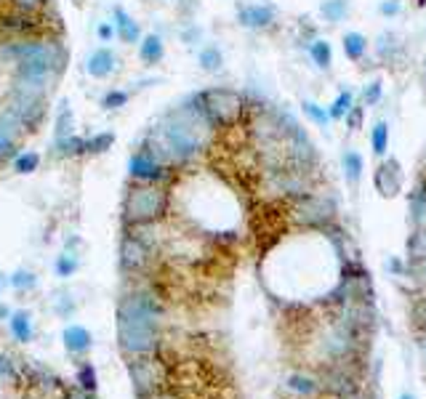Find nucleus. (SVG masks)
Returning <instances> with one entry per match:
<instances>
[{
    "label": "nucleus",
    "mask_w": 426,
    "mask_h": 399,
    "mask_svg": "<svg viewBox=\"0 0 426 399\" xmlns=\"http://www.w3.org/2000/svg\"><path fill=\"white\" fill-rule=\"evenodd\" d=\"M128 375H131V384H134L139 397L152 394V391H160V388L165 386V381H168L165 365L160 362L158 357H152V354L131 357V362H128Z\"/></svg>",
    "instance_id": "0eeeda50"
},
{
    "label": "nucleus",
    "mask_w": 426,
    "mask_h": 399,
    "mask_svg": "<svg viewBox=\"0 0 426 399\" xmlns=\"http://www.w3.org/2000/svg\"><path fill=\"white\" fill-rule=\"evenodd\" d=\"M54 309H56V315L61 317H70L75 309V301L67 296V293H59V296H54Z\"/></svg>",
    "instance_id": "37998d69"
},
{
    "label": "nucleus",
    "mask_w": 426,
    "mask_h": 399,
    "mask_svg": "<svg viewBox=\"0 0 426 399\" xmlns=\"http://www.w3.org/2000/svg\"><path fill=\"white\" fill-rule=\"evenodd\" d=\"M13 6L22 8V11H35V8L43 6V0H13Z\"/></svg>",
    "instance_id": "49530a36"
},
{
    "label": "nucleus",
    "mask_w": 426,
    "mask_h": 399,
    "mask_svg": "<svg viewBox=\"0 0 426 399\" xmlns=\"http://www.w3.org/2000/svg\"><path fill=\"white\" fill-rule=\"evenodd\" d=\"M411 218H413L415 229L426 227V200L418 194H411Z\"/></svg>",
    "instance_id": "c9c22d12"
},
{
    "label": "nucleus",
    "mask_w": 426,
    "mask_h": 399,
    "mask_svg": "<svg viewBox=\"0 0 426 399\" xmlns=\"http://www.w3.org/2000/svg\"><path fill=\"white\" fill-rule=\"evenodd\" d=\"M73 399H85V397H80V394H75V397Z\"/></svg>",
    "instance_id": "4d7b16f0"
},
{
    "label": "nucleus",
    "mask_w": 426,
    "mask_h": 399,
    "mask_svg": "<svg viewBox=\"0 0 426 399\" xmlns=\"http://www.w3.org/2000/svg\"><path fill=\"white\" fill-rule=\"evenodd\" d=\"M211 131H213V122L206 118L197 99H192L189 104L173 109L155 133L170 149L176 163H187L206 149L211 141Z\"/></svg>",
    "instance_id": "f257e3e1"
},
{
    "label": "nucleus",
    "mask_w": 426,
    "mask_h": 399,
    "mask_svg": "<svg viewBox=\"0 0 426 399\" xmlns=\"http://www.w3.org/2000/svg\"><path fill=\"white\" fill-rule=\"evenodd\" d=\"M77 384H80V388L88 391V394H94V391L99 388L96 367H94L91 362H83L80 367H77Z\"/></svg>",
    "instance_id": "393cba45"
},
{
    "label": "nucleus",
    "mask_w": 426,
    "mask_h": 399,
    "mask_svg": "<svg viewBox=\"0 0 426 399\" xmlns=\"http://www.w3.org/2000/svg\"><path fill=\"white\" fill-rule=\"evenodd\" d=\"M125 101H128V94H125V91H110V94H104V99H101V107L120 109Z\"/></svg>",
    "instance_id": "79ce46f5"
},
{
    "label": "nucleus",
    "mask_w": 426,
    "mask_h": 399,
    "mask_svg": "<svg viewBox=\"0 0 426 399\" xmlns=\"http://www.w3.org/2000/svg\"><path fill=\"white\" fill-rule=\"evenodd\" d=\"M168 208V192L160 189L155 184L136 182L128 186L125 200H123V221L128 227H139V224H155L163 218Z\"/></svg>",
    "instance_id": "f03ea898"
},
{
    "label": "nucleus",
    "mask_w": 426,
    "mask_h": 399,
    "mask_svg": "<svg viewBox=\"0 0 426 399\" xmlns=\"http://www.w3.org/2000/svg\"><path fill=\"white\" fill-rule=\"evenodd\" d=\"M163 53H165L163 37L155 35V32H149V35L142 37V43H139V56H142V61H146V64H158V61L163 59Z\"/></svg>",
    "instance_id": "aec40b11"
},
{
    "label": "nucleus",
    "mask_w": 426,
    "mask_h": 399,
    "mask_svg": "<svg viewBox=\"0 0 426 399\" xmlns=\"http://www.w3.org/2000/svg\"><path fill=\"white\" fill-rule=\"evenodd\" d=\"M0 291H3V274H0Z\"/></svg>",
    "instance_id": "6e6d98bb"
},
{
    "label": "nucleus",
    "mask_w": 426,
    "mask_h": 399,
    "mask_svg": "<svg viewBox=\"0 0 426 399\" xmlns=\"http://www.w3.org/2000/svg\"><path fill=\"white\" fill-rule=\"evenodd\" d=\"M365 49H368V40L360 32H346L344 35V51H346V56L352 61H360L365 56Z\"/></svg>",
    "instance_id": "5701e85b"
},
{
    "label": "nucleus",
    "mask_w": 426,
    "mask_h": 399,
    "mask_svg": "<svg viewBox=\"0 0 426 399\" xmlns=\"http://www.w3.org/2000/svg\"><path fill=\"white\" fill-rule=\"evenodd\" d=\"M115 32H118V37H120L123 43H139L142 40L139 25L123 8H115Z\"/></svg>",
    "instance_id": "6ab92c4d"
},
{
    "label": "nucleus",
    "mask_w": 426,
    "mask_h": 399,
    "mask_svg": "<svg viewBox=\"0 0 426 399\" xmlns=\"http://www.w3.org/2000/svg\"><path fill=\"white\" fill-rule=\"evenodd\" d=\"M115 141V136L112 133H99L94 139H85V152H107Z\"/></svg>",
    "instance_id": "58836bf2"
},
{
    "label": "nucleus",
    "mask_w": 426,
    "mask_h": 399,
    "mask_svg": "<svg viewBox=\"0 0 426 399\" xmlns=\"http://www.w3.org/2000/svg\"><path fill=\"white\" fill-rule=\"evenodd\" d=\"M85 399H96V397H85Z\"/></svg>",
    "instance_id": "052dcab7"
},
{
    "label": "nucleus",
    "mask_w": 426,
    "mask_h": 399,
    "mask_svg": "<svg viewBox=\"0 0 426 399\" xmlns=\"http://www.w3.org/2000/svg\"><path fill=\"white\" fill-rule=\"evenodd\" d=\"M344 170H346V182L357 184L363 176V158L357 152H346L344 155Z\"/></svg>",
    "instance_id": "c756f323"
},
{
    "label": "nucleus",
    "mask_w": 426,
    "mask_h": 399,
    "mask_svg": "<svg viewBox=\"0 0 426 399\" xmlns=\"http://www.w3.org/2000/svg\"><path fill=\"white\" fill-rule=\"evenodd\" d=\"M16 136H13L3 122H0V160H6V158H11L13 155V149H16Z\"/></svg>",
    "instance_id": "e433bc0d"
},
{
    "label": "nucleus",
    "mask_w": 426,
    "mask_h": 399,
    "mask_svg": "<svg viewBox=\"0 0 426 399\" xmlns=\"http://www.w3.org/2000/svg\"><path fill=\"white\" fill-rule=\"evenodd\" d=\"M304 112H306V118L315 122V125H320V128H325L330 122V115L322 107H317L315 101H304Z\"/></svg>",
    "instance_id": "4c0bfd02"
},
{
    "label": "nucleus",
    "mask_w": 426,
    "mask_h": 399,
    "mask_svg": "<svg viewBox=\"0 0 426 399\" xmlns=\"http://www.w3.org/2000/svg\"><path fill=\"white\" fill-rule=\"evenodd\" d=\"M197 104L206 112V118L213 125L219 128H227V125H234V122L243 118L245 112V101L237 91L232 88H206L197 94Z\"/></svg>",
    "instance_id": "20e7f679"
},
{
    "label": "nucleus",
    "mask_w": 426,
    "mask_h": 399,
    "mask_svg": "<svg viewBox=\"0 0 426 399\" xmlns=\"http://www.w3.org/2000/svg\"><path fill=\"white\" fill-rule=\"evenodd\" d=\"M336 218V203L328 194H306L293 203V221L306 229H325Z\"/></svg>",
    "instance_id": "423d86ee"
},
{
    "label": "nucleus",
    "mask_w": 426,
    "mask_h": 399,
    "mask_svg": "<svg viewBox=\"0 0 426 399\" xmlns=\"http://www.w3.org/2000/svg\"><path fill=\"white\" fill-rule=\"evenodd\" d=\"M8 315H11V312H8V306H3V303H0V319H8Z\"/></svg>",
    "instance_id": "864d4df0"
},
{
    "label": "nucleus",
    "mask_w": 426,
    "mask_h": 399,
    "mask_svg": "<svg viewBox=\"0 0 426 399\" xmlns=\"http://www.w3.org/2000/svg\"><path fill=\"white\" fill-rule=\"evenodd\" d=\"M99 37H101V40H104V43H107V40H112V37H115V30H112V25H99Z\"/></svg>",
    "instance_id": "3c124183"
},
{
    "label": "nucleus",
    "mask_w": 426,
    "mask_h": 399,
    "mask_svg": "<svg viewBox=\"0 0 426 399\" xmlns=\"http://www.w3.org/2000/svg\"><path fill=\"white\" fill-rule=\"evenodd\" d=\"M221 64H224V56H221V51L216 46H206V49L200 51V67L206 72H219Z\"/></svg>",
    "instance_id": "bb28decb"
},
{
    "label": "nucleus",
    "mask_w": 426,
    "mask_h": 399,
    "mask_svg": "<svg viewBox=\"0 0 426 399\" xmlns=\"http://www.w3.org/2000/svg\"><path fill=\"white\" fill-rule=\"evenodd\" d=\"M8 109H11L19 120L25 122L30 131H32L37 122L43 120V115H46V99L32 96V94H16V91H13Z\"/></svg>",
    "instance_id": "9d476101"
},
{
    "label": "nucleus",
    "mask_w": 426,
    "mask_h": 399,
    "mask_svg": "<svg viewBox=\"0 0 426 399\" xmlns=\"http://www.w3.org/2000/svg\"><path fill=\"white\" fill-rule=\"evenodd\" d=\"M8 285H11L13 291H32L37 285V274L30 272V269H16L8 277Z\"/></svg>",
    "instance_id": "a878e982"
},
{
    "label": "nucleus",
    "mask_w": 426,
    "mask_h": 399,
    "mask_svg": "<svg viewBox=\"0 0 426 399\" xmlns=\"http://www.w3.org/2000/svg\"><path fill=\"white\" fill-rule=\"evenodd\" d=\"M413 317L421 322V325H426V296L424 298H418V303H415V309H413Z\"/></svg>",
    "instance_id": "de8ad7c7"
},
{
    "label": "nucleus",
    "mask_w": 426,
    "mask_h": 399,
    "mask_svg": "<svg viewBox=\"0 0 426 399\" xmlns=\"http://www.w3.org/2000/svg\"><path fill=\"white\" fill-rule=\"evenodd\" d=\"M370 141H373V152H376L378 158L387 152V146H389V128H387V122L378 120L373 125V136H370Z\"/></svg>",
    "instance_id": "7c9ffc66"
},
{
    "label": "nucleus",
    "mask_w": 426,
    "mask_h": 399,
    "mask_svg": "<svg viewBox=\"0 0 426 399\" xmlns=\"http://www.w3.org/2000/svg\"><path fill=\"white\" fill-rule=\"evenodd\" d=\"M115 67H118V59H115V53L110 49H96L88 61H85V70L91 77H96V80H104V77H110L115 72Z\"/></svg>",
    "instance_id": "4468645a"
},
{
    "label": "nucleus",
    "mask_w": 426,
    "mask_h": 399,
    "mask_svg": "<svg viewBox=\"0 0 426 399\" xmlns=\"http://www.w3.org/2000/svg\"><path fill=\"white\" fill-rule=\"evenodd\" d=\"M376 186L381 194H391L400 189V165H397V160H387L381 168L376 170Z\"/></svg>",
    "instance_id": "dca6fc26"
},
{
    "label": "nucleus",
    "mask_w": 426,
    "mask_h": 399,
    "mask_svg": "<svg viewBox=\"0 0 426 399\" xmlns=\"http://www.w3.org/2000/svg\"><path fill=\"white\" fill-rule=\"evenodd\" d=\"M146 264H149V245H144L136 234H125L120 242V266L125 272H142Z\"/></svg>",
    "instance_id": "f8f14e48"
},
{
    "label": "nucleus",
    "mask_w": 426,
    "mask_h": 399,
    "mask_svg": "<svg viewBox=\"0 0 426 399\" xmlns=\"http://www.w3.org/2000/svg\"><path fill=\"white\" fill-rule=\"evenodd\" d=\"M54 70L46 67H16V77H13V91L16 94H32V96H43L51 91V85L56 80Z\"/></svg>",
    "instance_id": "1a4fd4ad"
},
{
    "label": "nucleus",
    "mask_w": 426,
    "mask_h": 399,
    "mask_svg": "<svg viewBox=\"0 0 426 399\" xmlns=\"http://www.w3.org/2000/svg\"><path fill=\"white\" fill-rule=\"evenodd\" d=\"M118 343L128 357H142L152 354L160 343V327H149L142 322H128L118 319Z\"/></svg>",
    "instance_id": "6e6552de"
},
{
    "label": "nucleus",
    "mask_w": 426,
    "mask_h": 399,
    "mask_svg": "<svg viewBox=\"0 0 426 399\" xmlns=\"http://www.w3.org/2000/svg\"><path fill=\"white\" fill-rule=\"evenodd\" d=\"M376 51H378V56H384V59L389 61V59H394V53L400 51V46L394 43V37L391 35H381L376 40Z\"/></svg>",
    "instance_id": "ea45409f"
},
{
    "label": "nucleus",
    "mask_w": 426,
    "mask_h": 399,
    "mask_svg": "<svg viewBox=\"0 0 426 399\" xmlns=\"http://www.w3.org/2000/svg\"><path fill=\"white\" fill-rule=\"evenodd\" d=\"M11 381H16V365L8 354L0 351V384H11Z\"/></svg>",
    "instance_id": "a19ab883"
},
{
    "label": "nucleus",
    "mask_w": 426,
    "mask_h": 399,
    "mask_svg": "<svg viewBox=\"0 0 426 399\" xmlns=\"http://www.w3.org/2000/svg\"><path fill=\"white\" fill-rule=\"evenodd\" d=\"M408 253L411 261H426V227L413 232V237L408 240Z\"/></svg>",
    "instance_id": "cd10ccee"
},
{
    "label": "nucleus",
    "mask_w": 426,
    "mask_h": 399,
    "mask_svg": "<svg viewBox=\"0 0 426 399\" xmlns=\"http://www.w3.org/2000/svg\"><path fill=\"white\" fill-rule=\"evenodd\" d=\"M346 122H349V128H357L360 122H363V107H352L346 112Z\"/></svg>",
    "instance_id": "a18cd8bd"
},
{
    "label": "nucleus",
    "mask_w": 426,
    "mask_h": 399,
    "mask_svg": "<svg viewBox=\"0 0 426 399\" xmlns=\"http://www.w3.org/2000/svg\"><path fill=\"white\" fill-rule=\"evenodd\" d=\"M322 388L330 391V394H336V397H349V394L357 391V384H354L352 375L341 373V367H333V370L325 373V384H322Z\"/></svg>",
    "instance_id": "f3484780"
},
{
    "label": "nucleus",
    "mask_w": 426,
    "mask_h": 399,
    "mask_svg": "<svg viewBox=\"0 0 426 399\" xmlns=\"http://www.w3.org/2000/svg\"><path fill=\"white\" fill-rule=\"evenodd\" d=\"M8 327H11L13 341H19V343H30L32 336H35L32 317H30V312H25V309H19V312H11V315H8Z\"/></svg>",
    "instance_id": "a211bd4d"
},
{
    "label": "nucleus",
    "mask_w": 426,
    "mask_h": 399,
    "mask_svg": "<svg viewBox=\"0 0 426 399\" xmlns=\"http://www.w3.org/2000/svg\"><path fill=\"white\" fill-rule=\"evenodd\" d=\"M365 104H376L378 99H381V83H370L365 88Z\"/></svg>",
    "instance_id": "c03bdc74"
},
{
    "label": "nucleus",
    "mask_w": 426,
    "mask_h": 399,
    "mask_svg": "<svg viewBox=\"0 0 426 399\" xmlns=\"http://www.w3.org/2000/svg\"><path fill=\"white\" fill-rule=\"evenodd\" d=\"M37 165H40V155H37V152H22V155L13 158V170L22 173V176L32 173Z\"/></svg>",
    "instance_id": "2f4dec72"
},
{
    "label": "nucleus",
    "mask_w": 426,
    "mask_h": 399,
    "mask_svg": "<svg viewBox=\"0 0 426 399\" xmlns=\"http://www.w3.org/2000/svg\"><path fill=\"white\" fill-rule=\"evenodd\" d=\"M128 173L134 182H144V184H158L168 179V168L158 163L149 152H136L131 163H128Z\"/></svg>",
    "instance_id": "9b49d317"
},
{
    "label": "nucleus",
    "mask_w": 426,
    "mask_h": 399,
    "mask_svg": "<svg viewBox=\"0 0 426 399\" xmlns=\"http://www.w3.org/2000/svg\"><path fill=\"white\" fill-rule=\"evenodd\" d=\"M165 315V306L155 293L139 291L123 296V301L118 303V319H128V322H142L149 327H160Z\"/></svg>",
    "instance_id": "39448f33"
},
{
    "label": "nucleus",
    "mask_w": 426,
    "mask_h": 399,
    "mask_svg": "<svg viewBox=\"0 0 426 399\" xmlns=\"http://www.w3.org/2000/svg\"><path fill=\"white\" fill-rule=\"evenodd\" d=\"M288 386H291L293 391H299V394H315L317 388H320V384H317L315 378H309V375H291V378H288Z\"/></svg>",
    "instance_id": "f704fd0d"
},
{
    "label": "nucleus",
    "mask_w": 426,
    "mask_h": 399,
    "mask_svg": "<svg viewBox=\"0 0 426 399\" xmlns=\"http://www.w3.org/2000/svg\"><path fill=\"white\" fill-rule=\"evenodd\" d=\"M237 19L243 27H251V30H264L275 22V8L272 6H264V3H251V6H243L237 11Z\"/></svg>",
    "instance_id": "ddd939ff"
},
{
    "label": "nucleus",
    "mask_w": 426,
    "mask_h": 399,
    "mask_svg": "<svg viewBox=\"0 0 426 399\" xmlns=\"http://www.w3.org/2000/svg\"><path fill=\"white\" fill-rule=\"evenodd\" d=\"M54 155L56 158H77V155H85V139L80 136H67V139H59L54 141Z\"/></svg>",
    "instance_id": "412c9836"
},
{
    "label": "nucleus",
    "mask_w": 426,
    "mask_h": 399,
    "mask_svg": "<svg viewBox=\"0 0 426 399\" xmlns=\"http://www.w3.org/2000/svg\"><path fill=\"white\" fill-rule=\"evenodd\" d=\"M67 136H73V109H70L67 101H61L59 118H56V128H54V141L67 139Z\"/></svg>",
    "instance_id": "4be33fe9"
},
{
    "label": "nucleus",
    "mask_w": 426,
    "mask_h": 399,
    "mask_svg": "<svg viewBox=\"0 0 426 399\" xmlns=\"http://www.w3.org/2000/svg\"><path fill=\"white\" fill-rule=\"evenodd\" d=\"M413 194H418V197H424L426 200V173L418 176V182H415V186H413Z\"/></svg>",
    "instance_id": "8fccbe9b"
},
{
    "label": "nucleus",
    "mask_w": 426,
    "mask_h": 399,
    "mask_svg": "<svg viewBox=\"0 0 426 399\" xmlns=\"http://www.w3.org/2000/svg\"><path fill=\"white\" fill-rule=\"evenodd\" d=\"M3 59L13 61L16 67H46L59 72L67 64V51L59 43L51 40H25V43H6L3 46Z\"/></svg>",
    "instance_id": "7ed1b4c3"
},
{
    "label": "nucleus",
    "mask_w": 426,
    "mask_h": 399,
    "mask_svg": "<svg viewBox=\"0 0 426 399\" xmlns=\"http://www.w3.org/2000/svg\"><path fill=\"white\" fill-rule=\"evenodd\" d=\"M139 399H179L173 391H165V388H160V391H152V394H144V397Z\"/></svg>",
    "instance_id": "09e8293b"
},
{
    "label": "nucleus",
    "mask_w": 426,
    "mask_h": 399,
    "mask_svg": "<svg viewBox=\"0 0 426 399\" xmlns=\"http://www.w3.org/2000/svg\"><path fill=\"white\" fill-rule=\"evenodd\" d=\"M77 266H80V258L73 253V251H64L61 255H56V264H54V269H56V274L59 277H73L75 272H77Z\"/></svg>",
    "instance_id": "b1692460"
},
{
    "label": "nucleus",
    "mask_w": 426,
    "mask_h": 399,
    "mask_svg": "<svg viewBox=\"0 0 426 399\" xmlns=\"http://www.w3.org/2000/svg\"><path fill=\"white\" fill-rule=\"evenodd\" d=\"M421 173H426V163H424V168H421Z\"/></svg>",
    "instance_id": "13d9d810"
},
{
    "label": "nucleus",
    "mask_w": 426,
    "mask_h": 399,
    "mask_svg": "<svg viewBox=\"0 0 426 399\" xmlns=\"http://www.w3.org/2000/svg\"><path fill=\"white\" fill-rule=\"evenodd\" d=\"M341 399H360V397H354V394H349V397H341Z\"/></svg>",
    "instance_id": "5fc2aeb1"
},
{
    "label": "nucleus",
    "mask_w": 426,
    "mask_h": 399,
    "mask_svg": "<svg viewBox=\"0 0 426 399\" xmlns=\"http://www.w3.org/2000/svg\"><path fill=\"white\" fill-rule=\"evenodd\" d=\"M61 341H64V349L70 351V354H85L94 346V336L83 325H67L64 333H61Z\"/></svg>",
    "instance_id": "2eb2a0df"
},
{
    "label": "nucleus",
    "mask_w": 426,
    "mask_h": 399,
    "mask_svg": "<svg viewBox=\"0 0 426 399\" xmlns=\"http://www.w3.org/2000/svg\"><path fill=\"white\" fill-rule=\"evenodd\" d=\"M349 109H352V94H349V91H341L339 99L330 104L328 115L333 118V120H341V118H346V112H349Z\"/></svg>",
    "instance_id": "473e14b6"
},
{
    "label": "nucleus",
    "mask_w": 426,
    "mask_h": 399,
    "mask_svg": "<svg viewBox=\"0 0 426 399\" xmlns=\"http://www.w3.org/2000/svg\"><path fill=\"white\" fill-rule=\"evenodd\" d=\"M346 11H349L346 0H328V3H322V16L328 22H341L346 16Z\"/></svg>",
    "instance_id": "72a5a7b5"
},
{
    "label": "nucleus",
    "mask_w": 426,
    "mask_h": 399,
    "mask_svg": "<svg viewBox=\"0 0 426 399\" xmlns=\"http://www.w3.org/2000/svg\"><path fill=\"white\" fill-rule=\"evenodd\" d=\"M309 53H312L317 67H322V70H328L330 61H333V51H330V46L325 40H315V43L309 46Z\"/></svg>",
    "instance_id": "c85d7f7f"
},
{
    "label": "nucleus",
    "mask_w": 426,
    "mask_h": 399,
    "mask_svg": "<svg viewBox=\"0 0 426 399\" xmlns=\"http://www.w3.org/2000/svg\"><path fill=\"white\" fill-rule=\"evenodd\" d=\"M402 399H413V397H402Z\"/></svg>",
    "instance_id": "bf43d9fd"
},
{
    "label": "nucleus",
    "mask_w": 426,
    "mask_h": 399,
    "mask_svg": "<svg viewBox=\"0 0 426 399\" xmlns=\"http://www.w3.org/2000/svg\"><path fill=\"white\" fill-rule=\"evenodd\" d=\"M400 11V6H397V3H381V13H397Z\"/></svg>",
    "instance_id": "603ef678"
}]
</instances>
